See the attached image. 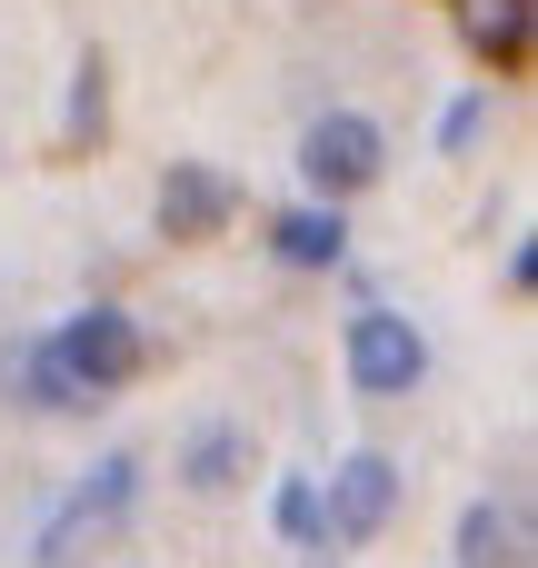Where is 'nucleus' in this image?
<instances>
[{
  "instance_id": "nucleus-10",
  "label": "nucleus",
  "mask_w": 538,
  "mask_h": 568,
  "mask_svg": "<svg viewBox=\"0 0 538 568\" xmlns=\"http://www.w3.org/2000/svg\"><path fill=\"white\" fill-rule=\"evenodd\" d=\"M110 140V50H80V70H70V110H60V150L80 160V150H100Z\"/></svg>"
},
{
  "instance_id": "nucleus-1",
  "label": "nucleus",
  "mask_w": 538,
  "mask_h": 568,
  "mask_svg": "<svg viewBox=\"0 0 538 568\" xmlns=\"http://www.w3.org/2000/svg\"><path fill=\"white\" fill-rule=\"evenodd\" d=\"M50 359H60V379L80 389V409H100V399H120V389L150 369V339H140V320H130L120 300H90V310H70V320L50 329Z\"/></svg>"
},
{
  "instance_id": "nucleus-13",
  "label": "nucleus",
  "mask_w": 538,
  "mask_h": 568,
  "mask_svg": "<svg viewBox=\"0 0 538 568\" xmlns=\"http://www.w3.org/2000/svg\"><path fill=\"white\" fill-rule=\"evenodd\" d=\"M270 529H280L290 549H329V539H319V479H280V489H270Z\"/></svg>"
},
{
  "instance_id": "nucleus-5",
  "label": "nucleus",
  "mask_w": 538,
  "mask_h": 568,
  "mask_svg": "<svg viewBox=\"0 0 538 568\" xmlns=\"http://www.w3.org/2000/svg\"><path fill=\"white\" fill-rule=\"evenodd\" d=\"M130 499H140V459H130V449H110V459L70 489V509L40 529V568H70L80 539H100V529H120V519H130Z\"/></svg>"
},
{
  "instance_id": "nucleus-8",
  "label": "nucleus",
  "mask_w": 538,
  "mask_h": 568,
  "mask_svg": "<svg viewBox=\"0 0 538 568\" xmlns=\"http://www.w3.org/2000/svg\"><path fill=\"white\" fill-rule=\"evenodd\" d=\"M270 250H280V270H339V260H349V210L300 200V210L270 220Z\"/></svg>"
},
{
  "instance_id": "nucleus-6",
  "label": "nucleus",
  "mask_w": 538,
  "mask_h": 568,
  "mask_svg": "<svg viewBox=\"0 0 538 568\" xmlns=\"http://www.w3.org/2000/svg\"><path fill=\"white\" fill-rule=\"evenodd\" d=\"M150 220H160V240H220L240 220V180L210 170V160H170L160 190H150Z\"/></svg>"
},
{
  "instance_id": "nucleus-3",
  "label": "nucleus",
  "mask_w": 538,
  "mask_h": 568,
  "mask_svg": "<svg viewBox=\"0 0 538 568\" xmlns=\"http://www.w3.org/2000/svg\"><path fill=\"white\" fill-rule=\"evenodd\" d=\"M389 170V130L369 120V110H319L309 130H300V180H309V200H359L369 180Z\"/></svg>"
},
{
  "instance_id": "nucleus-2",
  "label": "nucleus",
  "mask_w": 538,
  "mask_h": 568,
  "mask_svg": "<svg viewBox=\"0 0 538 568\" xmlns=\"http://www.w3.org/2000/svg\"><path fill=\"white\" fill-rule=\"evenodd\" d=\"M339 369H349V389L359 399H409L419 379H429V329L409 320V310H349V329H339Z\"/></svg>"
},
{
  "instance_id": "nucleus-14",
  "label": "nucleus",
  "mask_w": 538,
  "mask_h": 568,
  "mask_svg": "<svg viewBox=\"0 0 538 568\" xmlns=\"http://www.w3.org/2000/svg\"><path fill=\"white\" fill-rule=\"evenodd\" d=\"M479 120H489V80L449 100V120H439V150H469V140H479Z\"/></svg>"
},
{
  "instance_id": "nucleus-11",
  "label": "nucleus",
  "mask_w": 538,
  "mask_h": 568,
  "mask_svg": "<svg viewBox=\"0 0 538 568\" xmlns=\"http://www.w3.org/2000/svg\"><path fill=\"white\" fill-rule=\"evenodd\" d=\"M180 479H190L200 499H230V489L250 479V439H240L230 419H210V429H190V449H180Z\"/></svg>"
},
{
  "instance_id": "nucleus-4",
  "label": "nucleus",
  "mask_w": 538,
  "mask_h": 568,
  "mask_svg": "<svg viewBox=\"0 0 538 568\" xmlns=\"http://www.w3.org/2000/svg\"><path fill=\"white\" fill-rule=\"evenodd\" d=\"M389 519H399V459H389V449H349V459L319 479V539L369 549Z\"/></svg>"
},
{
  "instance_id": "nucleus-7",
  "label": "nucleus",
  "mask_w": 538,
  "mask_h": 568,
  "mask_svg": "<svg viewBox=\"0 0 538 568\" xmlns=\"http://www.w3.org/2000/svg\"><path fill=\"white\" fill-rule=\"evenodd\" d=\"M0 389H10L20 409H40V419H70V409H80V389H70L60 359H50V329H10V339H0Z\"/></svg>"
},
{
  "instance_id": "nucleus-15",
  "label": "nucleus",
  "mask_w": 538,
  "mask_h": 568,
  "mask_svg": "<svg viewBox=\"0 0 538 568\" xmlns=\"http://www.w3.org/2000/svg\"><path fill=\"white\" fill-rule=\"evenodd\" d=\"M309 568H329V549H319V559H309Z\"/></svg>"
},
{
  "instance_id": "nucleus-12",
  "label": "nucleus",
  "mask_w": 538,
  "mask_h": 568,
  "mask_svg": "<svg viewBox=\"0 0 538 568\" xmlns=\"http://www.w3.org/2000/svg\"><path fill=\"white\" fill-rule=\"evenodd\" d=\"M459 30L489 70H519L529 60V0H459Z\"/></svg>"
},
{
  "instance_id": "nucleus-9",
  "label": "nucleus",
  "mask_w": 538,
  "mask_h": 568,
  "mask_svg": "<svg viewBox=\"0 0 538 568\" xmlns=\"http://www.w3.org/2000/svg\"><path fill=\"white\" fill-rule=\"evenodd\" d=\"M449 559H459V568H529V529H519V509H509V499H469Z\"/></svg>"
}]
</instances>
